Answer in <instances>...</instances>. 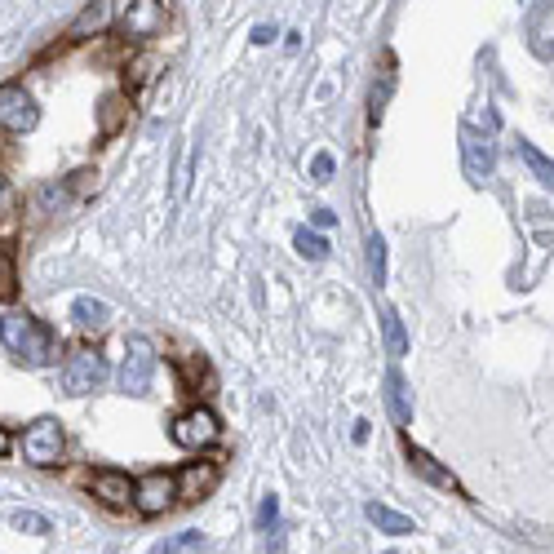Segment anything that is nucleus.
<instances>
[{"label": "nucleus", "mask_w": 554, "mask_h": 554, "mask_svg": "<svg viewBox=\"0 0 554 554\" xmlns=\"http://www.w3.org/2000/svg\"><path fill=\"white\" fill-rule=\"evenodd\" d=\"M0 342H5V351L27 368H49L58 359V333L45 328L36 315H27V311L0 315Z\"/></svg>", "instance_id": "nucleus-1"}, {"label": "nucleus", "mask_w": 554, "mask_h": 554, "mask_svg": "<svg viewBox=\"0 0 554 554\" xmlns=\"http://www.w3.org/2000/svg\"><path fill=\"white\" fill-rule=\"evenodd\" d=\"M151 377H156V351L147 337H129L125 342V364H120V391L125 395H147Z\"/></svg>", "instance_id": "nucleus-2"}, {"label": "nucleus", "mask_w": 554, "mask_h": 554, "mask_svg": "<svg viewBox=\"0 0 554 554\" xmlns=\"http://www.w3.org/2000/svg\"><path fill=\"white\" fill-rule=\"evenodd\" d=\"M63 444H67L63 426H58L54 417H40L23 435V457L32 461V466H58V461H63Z\"/></svg>", "instance_id": "nucleus-3"}, {"label": "nucleus", "mask_w": 554, "mask_h": 554, "mask_svg": "<svg viewBox=\"0 0 554 554\" xmlns=\"http://www.w3.org/2000/svg\"><path fill=\"white\" fill-rule=\"evenodd\" d=\"M102 382H107V359L98 351H89V346L63 364V391L67 395H89V391H98Z\"/></svg>", "instance_id": "nucleus-4"}, {"label": "nucleus", "mask_w": 554, "mask_h": 554, "mask_svg": "<svg viewBox=\"0 0 554 554\" xmlns=\"http://www.w3.org/2000/svg\"><path fill=\"white\" fill-rule=\"evenodd\" d=\"M40 120L36 98L23 85H0V129L9 133H32Z\"/></svg>", "instance_id": "nucleus-5"}, {"label": "nucleus", "mask_w": 554, "mask_h": 554, "mask_svg": "<svg viewBox=\"0 0 554 554\" xmlns=\"http://www.w3.org/2000/svg\"><path fill=\"white\" fill-rule=\"evenodd\" d=\"M164 23H169V5L164 0H129L125 18H120V32L129 40H151L164 32Z\"/></svg>", "instance_id": "nucleus-6"}, {"label": "nucleus", "mask_w": 554, "mask_h": 554, "mask_svg": "<svg viewBox=\"0 0 554 554\" xmlns=\"http://www.w3.org/2000/svg\"><path fill=\"white\" fill-rule=\"evenodd\" d=\"M173 501H178V475H169V470H151V475L138 479L133 506H138L142 515H164Z\"/></svg>", "instance_id": "nucleus-7"}, {"label": "nucleus", "mask_w": 554, "mask_h": 554, "mask_svg": "<svg viewBox=\"0 0 554 554\" xmlns=\"http://www.w3.org/2000/svg\"><path fill=\"white\" fill-rule=\"evenodd\" d=\"M173 444L178 448H209L213 439H218V417L209 413V408H187V413L178 417V422H173Z\"/></svg>", "instance_id": "nucleus-8"}, {"label": "nucleus", "mask_w": 554, "mask_h": 554, "mask_svg": "<svg viewBox=\"0 0 554 554\" xmlns=\"http://www.w3.org/2000/svg\"><path fill=\"white\" fill-rule=\"evenodd\" d=\"M461 160H466V178L470 182H484L492 173V142L479 138L470 125H461Z\"/></svg>", "instance_id": "nucleus-9"}, {"label": "nucleus", "mask_w": 554, "mask_h": 554, "mask_svg": "<svg viewBox=\"0 0 554 554\" xmlns=\"http://www.w3.org/2000/svg\"><path fill=\"white\" fill-rule=\"evenodd\" d=\"M111 18H116V5H111V0H89V5L71 18L67 36H102L111 27Z\"/></svg>", "instance_id": "nucleus-10"}, {"label": "nucleus", "mask_w": 554, "mask_h": 554, "mask_svg": "<svg viewBox=\"0 0 554 554\" xmlns=\"http://www.w3.org/2000/svg\"><path fill=\"white\" fill-rule=\"evenodd\" d=\"M213 484H218V466H213V461H191V466L178 475V497L182 501H200Z\"/></svg>", "instance_id": "nucleus-11"}, {"label": "nucleus", "mask_w": 554, "mask_h": 554, "mask_svg": "<svg viewBox=\"0 0 554 554\" xmlns=\"http://www.w3.org/2000/svg\"><path fill=\"white\" fill-rule=\"evenodd\" d=\"M94 492L107 506H129L133 492H138V484H133L129 475H120V470H98L94 475Z\"/></svg>", "instance_id": "nucleus-12"}, {"label": "nucleus", "mask_w": 554, "mask_h": 554, "mask_svg": "<svg viewBox=\"0 0 554 554\" xmlns=\"http://www.w3.org/2000/svg\"><path fill=\"white\" fill-rule=\"evenodd\" d=\"M71 320L85 328V333H102V328L111 324V306L98 302V297H76V302H71Z\"/></svg>", "instance_id": "nucleus-13"}, {"label": "nucleus", "mask_w": 554, "mask_h": 554, "mask_svg": "<svg viewBox=\"0 0 554 554\" xmlns=\"http://www.w3.org/2000/svg\"><path fill=\"white\" fill-rule=\"evenodd\" d=\"M386 404H391L399 426H413V391H408V382L395 373V368L386 373Z\"/></svg>", "instance_id": "nucleus-14"}, {"label": "nucleus", "mask_w": 554, "mask_h": 554, "mask_svg": "<svg viewBox=\"0 0 554 554\" xmlns=\"http://www.w3.org/2000/svg\"><path fill=\"white\" fill-rule=\"evenodd\" d=\"M364 515L377 523L382 532H391V537H404V532H417V523L408 519V515H399V510H391V506H382V501H368L364 506Z\"/></svg>", "instance_id": "nucleus-15"}, {"label": "nucleus", "mask_w": 554, "mask_h": 554, "mask_svg": "<svg viewBox=\"0 0 554 554\" xmlns=\"http://www.w3.org/2000/svg\"><path fill=\"white\" fill-rule=\"evenodd\" d=\"M408 466H413V470H417V475H422V479H430V484H435V488L461 492V484H457V479L448 475V470H439V466H435V457H426L422 448H408Z\"/></svg>", "instance_id": "nucleus-16"}, {"label": "nucleus", "mask_w": 554, "mask_h": 554, "mask_svg": "<svg viewBox=\"0 0 554 554\" xmlns=\"http://www.w3.org/2000/svg\"><path fill=\"white\" fill-rule=\"evenodd\" d=\"M519 160L528 164V173L541 182V187H550V191H554V160H550V156H541V151L532 147V142H523V138H519Z\"/></svg>", "instance_id": "nucleus-17"}, {"label": "nucleus", "mask_w": 554, "mask_h": 554, "mask_svg": "<svg viewBox=\"0 0 554 554\" xmlns=\"http://www.w3.org/2000/svg\"><path fill=\"white\" fill-rule=\"evenodd\" d=\"M18 293V258H14V244H0V302Z\"/></svg>", "instance_id": "nucleus-18"}, {"label": "nucleus", "mask_w": 554, "mask_h": 554, "mask_svg": "<svg viewBox=\"0 0 554 554\" xmlns=\"http://www.w3.org/2000/svg\"><path fill=\"white\" fill-rule=\"evenodd\" d=\"M293 249L302 253L306 262H324V258H328V240H324L320 231H306V227L293 235Z\"/></svg>", "instance_id": "nucleus-19"}, {"label": "nucleus", "mask_w": 554, "mask_h": 554, "mask_svg": "<svg viewBox=\"0 0 554 554\" xmlns=\"http://www.w3.org/2000/svg\"><path fill=\"white\" fill-rule=\"evenodd\" d=\"M382 333H386V351L395 359L408 355V333H404V320H399L395 311H382Z\"/></svg>", "instance_id": "nucleus-20"}, {"label": "nucleus", "mask_w": 554, "mask_h": 554, "mask_svg": "<svg viewBox=\"0 0 554 554\" xmlns=\"http://www.w3.org/2000/svg\"><path fill=\"white\" fill-rule=\"evenodd\" d=\"M368 271H373V284L386 280V240L382 235H368Z\"/></svg>", "instance_id": "nucleus-21"}, {"label": "nucleus", "mask_w": 554, "mask_h": 554, "mask_svg": "<svg viewBox=\"0 0 554 554\" xmlns=\"http://www.w3.org/2000/svg\"><path fill=\"white\" fill-rule=\"evenodd\" d=\"M14 528H18V532H32V537H49V519L36 515V510H18V515H14Z\"/></svg>", "instance_id": "nucleus-22"}, {"label": "nucleus", "mask_w": 554, "mask_h": 554, "mask_svg": "<svg viewBox=\"0 0 554 554\" xmlns=\"http://www.w3.org/2000/svg\"><path fill=\"white\" fill-rule=\"evenodd\" d=\"M120 116H125V98H116V94H111L107 102H102V133H116Z\"/></svg>", "instance_id": "nucleus-23"}, {"label": "nucleus", "mask_w": 554, "mask_h": 554, "mask_svg": "<svg viewBox=\"0 0 554 554\" xmlns=\"http://www.w3.org/2000/svg\"><path fill=\"white\" fill-rule=\"evenodd\" d=\"M191 546H200V532H182V537L160 541V546H151V554H178V550H191Z\"/></svg>", "instance_id": "nucleus-24"}, {"label": "nucleus", "mask_w": 554, "mask_h": 554, "mask_svg": "<svg viewBox=\"0 0 554 554\" xmlns=\"http://www.w3.org/2000/svg\"><path fill=\"white\" fill-rule=\"evenodd\" d=\"M275 519H280V497H262L258 523H262V528H275Z\"/></svg>", "instance_id": "nucleus-25"}, {"label": "nucleus", "mask_w": 554, "mask_h": 554, "mask_svg": "<svg viewBox=\"0 0 554 554\" xmlns=\"http://www.w3.org/2000/svg\"><path fill=\"white\" fill-rule=\"evenodd\" d=\"M311 173H315V182H328V178H333V156H328V151H320V156L311 160Z\"/></svg>", "instance_id": "nucleus-26"}, {"label": "nucleus", "mask_w": 554, "mask_h": 554, "mask_svg": "<svg viewBox=\"0 0 554 554\" xmlns=\"http://www.w3.org/2000/svg\"><path fill=\"white\" fill-rule=\"evenodd\" d=\"M14 187H9V178H0V218H9V213H14Z\"/></svg>", "instance_id": "nucleus-27"}, {"label": "nucleus", "mask_w": 554, "mask_h": 554, "mask_svg": "<svg viewBox=\"0 0 554 554\" xmlns=\"http://www.w3.org/2000/svg\"><path fill=\"white\" fill-rule=\"evenodd\" d=\"M275 36H280V32H275L271 23H258V27H253V36H249V40H253V45H271Z\"/></svg>", "instance_id": "nucleus-28"}, {"label": "nucleus", "mask_w": 554, "mask_h": 554, "mask_svg": "<svg viewBox=\"0 0 554 554\" xmlns=\"http://www.w3.org/2000/svg\"><path fill=\"white\" fill-rule=\"evenodd\" d=\"M311 222H315V227H320V231H324V227H333V222H337V218H333V213H328V209H315V213H311Z\"/></svg>", "instance_id": "nucleus-29"}, {"label": "nucleus", "mask_w": 554, "mask_h": 554, "mask_svg": "<svg viewBox=\"0 0 554 554\" xmlns=\"http://www.w3.org/2000/svg\"><path fill=\"white\" fill-rule=\"evenodd\" d=\"M368 430H373V422H364V417H359L355 430H351V439H355V444H364V439H368Z\"/></svg>", "instance_id": "nucleus-30"}, {"label": "nucleus", "mask_w": 554, "mask_h": 554, "mask_svg": "<svg viewBox=\"0 0 554 554\" xmlns=\"http://www.w3.org/2000/svg\"><path fill=\"white\" fill-rule=\"evenodd\" d=\"M5 448H9V435H5V426H0V457H5Z\"/></svg>", "instance_id": "nucleus-31"}]
</instances>
